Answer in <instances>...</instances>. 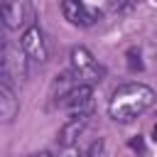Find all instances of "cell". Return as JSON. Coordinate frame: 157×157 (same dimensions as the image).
<instances>
[{
  "label": "cell",
  "mask_w": 157,
  "mask_h": 157,
  "mask_svg": "<svg viewBox=\"0 0 157 157\" xmlns=\"http://www.w3.org/2000/svg\"><path fill=\"white\" fill-rule=\"evenodd\" d=\"M32 157H52L49 152H37V155H32Z\"/></svg>",
  "instance_id": "15"
},
{
  "label": "cell",
  "mask_w": 157,
  "mask_h": 157,
  "mask_svg": "<svg viewBox=\"0 0 157 157\" xmlns=\"http://www.w3.org/2000/svg\"><path fill=\"white\" fill-rule=\"evenodd\" d=\"M155 105V91L147 83L130 81L118 86L108 101V115L115 123H130Z\"/></svg>",
  "instance_id": "1"
},
{
  "label": "cell",
  "mask_w": 157,
  "mask_h": 157,
  "mask_svg": "<svg viewBox=\"0 0 157 157\" xmlns=\"http://www.w3.org/2000/svg\"><path fill=\"white\" fill-rule=\"evenodd\" d=\"M69 59H71V69H69V71L76 76L78 83H88V86H93V83L103 81L105 69L93 59V54H91L86 47H74Z\"/></svg>",
  "instance_id": "4"
},
{
  "label": "cell",
  "mask_w": 157,
  "mask_h": 157,
  "mask_svg": "<svg viewBox=\"0 0 157 157\" xmlns=\"http://www.w3.org/2000/svg\"><path fill=\"white\" fill-rule=\"evenodd\" d=\"M103 147H105V142H103V140H96V142H93L83 155H78V157H101V155H103Z\"/></svg>",
  "instance_id": "11"
},
{
  "label": "cell",
  "mask_w": 157,
  "mask_h": 157,
  "mask_svg": "<svg viewBox=\"0 0 157 157\" xmlns=\"http://www.w3.org/2000/svg\"><path fill=\"white\" fill-rule=\"evenodd\" d=\"M91 105H93V86H88V83L74 86L71 91H66L59 98V108L66 110V113H71V115L91 113Z\"/></svg>",
  "instance_id": "5"
},
{
  "label": "cell",
  "mask_w": 157,
  "mask_h": 157,
  "mask_svg": "<svg viewBox=\"0 0 157 157\" xmlns=\"http://www.w3.org/2000/svg\"><path fill=\"white\" fill-rule=\"evenodd\" d=\"M128 5V0H110V7L113 10H120V7H125Z\"/></svg>",
  "instance_id": "13"
},
{
  "label": "cell",
  "mask_w": 157,
  "mask_h": 157,
  "mask_svg": "<svg viewBox=\"0 0 157 157\" xmlns=\"http://www.w3.org/2000/svg\"><path fill=\"white\" fill-rule=\"evenodd\" d=\"M61 12L76 27H91V25H96L103 17L98 7H88L81 0H61Z\"/></svg>",
  "instance_id": "7"
},
{
  "label": "cell",
  "mask_w": 157,
  "mask_h": 157,
  "mask_svg": "<svg viewBox=\"0 0 157 157\" xmlns=\"http://www.w3.org/2000/svg\"><path fill=\"white\" fill-rule=\"evenodd\" d=\"M128 66H130V71H140L142 69V61H140V52L137 49H130L128 52Z\"/></svg>",
  "instance_id": "10"
},
{
  "label": "cell",
  "mask_w": 157,
  "mask_h": 157,
  "mask_svg": "<svg viewBox=\"0 0 157 157\" xmlns=\"http://www.w3.org/2000/svg\"><path fill=\"white\" fill-rule=\"evenodd\" d=\"M88 120H91V113H78V115H71L64 125H61V130H59V145L61 147H71L74 142H76V137L83 132V128L88 125Z\"/></svg>",
  "instance_id": "8"
},
{
  "label": "cell",
  "mask_w": 157,
  "mask_h": 157,
  "mask_svg": "<svg viewBox=\"0 0 157 157\" xmlns=\"http://www.w3.org/2000/svg\"><path fill=\"white\" fill-rule=\"evenodd\" d=\"M64 150H66V152H64L61 157H78V150H76L74 145H71V147H64Z\"/></svg>",
  "instance_id": "12"
},
{
  "label": "cell",
  "mask_w": 157,
  "mask_h": 157,
  "mask_svg": "<svg viewBox=\"0 0 157 157\" xmlns=\"http://www.w3.org/2000/svg\"><path fill=\"white\" fill-rule=\"evenodd\" d=\"M0 25L12 32H25L34 25L32 0H0Z\"/></svg>",
  "instance_id": "3"
},
{
  "label": "cell",
  "mask_w": 157,
  "mask_h": 157,
  "mask_svg": "<svg viewBox=\"0 0 157 157\" xmlns=\"http://www.w3.org/2000/svg\"><path fill=\"white\" fill-rule=\"evenodd\" d=\"M20 113V103L15 96V88L0 81V123H12Z\"/></svg>",
  "instance_id": "9"
},
{
  "label": "cell",
  "mask_w": 157,
  "mask_h": 157,
  "mask_svg": "<svg viewBox=\"0 0 157 157\" xmlns=\"http://www.w3.org/2000/svg\"><path fill=\"white\" fill-rule=\"evenodd\" d=\"M20 49L25 52V56H27L29 61L44 64V61L49 59V49H47V42H44V32H42L37 25H32V27H27V29L22 32V37H20Z\"/></svg>",
  "instance_id": "6"
},
{
  "label": "cell",
  "mask_w": 157,
  "mask_h": 157,
  "mask_svg": "<svg viewBox=\"0 0 157 157\" xmlns=\"http://www.w3.org/2000/svg\"><path fill=\"white\" fill-rule=\"evenodd\" d=\"M27 56H25V52L20 49V47H15V44H10V42H5L2 39V34H0V81L2 83H7L10 88H15L20 81H25L27 78Z\"/></svg>",
  "instance_id": "2"
},
{
  "label": "cell",
  "mask_w": 157,
  "mask_h": 157,
  "mask_svg": "<svg viewBox=\"0 0 157 157\" xmlns=\"http://www.w3.org/2000/svg\"><path fill=\"white\" fill-rule=\"evenodd\" d=\"M130 147H135V150H142V140H140V137H137V140H132V142H130Z\"/></svg>",
  "instance_id": "14"
},
{
  "label": "cell",
  "mask_w": 157,
  "mask_h": 157,
  "mask_svg": "<svg viewBox=\"0 0 157 157\" xmlns=\"http://www.w3.org/2000/svg\"><path fill=\"white\" fill-rule=\"evenodd\" d=\"M152 140H157V123H155V128H152Z\"/></svg>",
  "instance_id": "16"
},
{
  "label": "cell",
  "mask_w": 157,
  "mask_h": 157,
  "mask_svg": "<svg viewBox=\"0 0 157 157\" xmlns=\"http://www.w3.org/2000/svg\"><path fill=\"white\" fill-rule=\"evenodd\" d=\"M155 47H157V34H155Z\"/></svg>",
  "instance_id": "17"
}]
</instances>
